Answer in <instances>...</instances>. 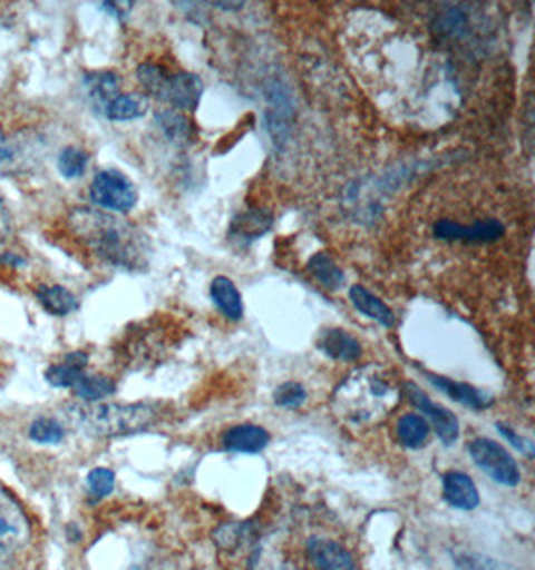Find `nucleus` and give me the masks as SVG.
<instances>
[{
    "mask_svg": "<svg viewBox=\"0 0 535 570\" xmlns=\"http://www.w3.org/2000/svg\"><path fill=\"white\" fill-rule=\"evenodd\" d=\"M69 225L80 243L100 261L127 271H139L149 265V240L127 220L105 210L77 208L70 213Z\"/></svg>",
    "mask_w": 535,
    "mask_h": 570,
    "instance_id": "1",
    "label": "nucleus"
},
{
    "mask_svg": "<svg viewBox=\"0 0 535 570\" xmlns=\"http://www.w3.org/2000/svg\"><path fill=\"white\" fill-rule=\"evenodd\" d=\"M397 399L396 383L379 366H366L341 383L333 396V406L348 423L366 424L389 413Z\"/></svg>",
    "mask_w": 535,
    "mask_h": 570,
    "instance_id": "2",
    "label": "nucleus"
},
{
    "mask_svg": "<svg viewBox=\"0 0 535 570\" xmlns=\"http://www.w3.org/2000/svg\"><path fill=\"white\" fill-rule=\"evenodd\" d=\"M155 404H89L75 406L72 416L87 433L95 436H123L140 433L159 421Z\"/></svg>",
    "mask_w": 535,
    "mask_h": 570,
    "instance_id": "3",
    "label": "nucleus"
},
{
    "mask_svg": "<svg viewBox=\"0 0 535 570\" xmlns=\"http://www.w3.org/2000/svg\"><path fill=\"white\" fill-rule=\"evenodd\" d=\"M89 197L97 207L110 213H129L137 205V187L120 170H100L90 183Z\"/></svg>",
    "mask_w": 535,
    "mask_h": 570,
    "instance_id": "4",
    "label": "nucleus"
},
{
    "mask_svg": "<svg viewBox=\"0 0 535 570\" xmlns=\"http://www.w3.org/2000/svg\"><path fill=\"white\" fill-rule=\"evenodd\" d=\"M467 451L489 479H494L499 484H506V487L519 484L522 474H519L516 459L507 453L502 444L492 439H476L474 443L469 444Z\"/></svg>",
    "mask_w": 535,
    "mask_h": 570,
    "instance_id": "5",
    "label": "nucleus"
},
{
    "mask_svg": "<svg viewBox=\"0 0 535 570\" xmlns=\"http://www.w3.org/2000/svg\"><path fill=\"white\" fill-rule=\"evenodd\" d=\"M406 393L407 399L411 401L417 411H421L431 421L441 443L446 446L456 443L459 439V421H457L456 414L447 411L446 406L434 403L416 383H407Z\"/></svg>",
    "mask_w": 535,
    "mask_h": 570,
    "instance_id": "6",
    "label": "nucleus"
},
{
    "mask_svg": "<svg viewBox=\"0 0 535 570\" xmlns=\"http://www.w3.org/2000/svg\"><path fill=\"white\" fill-rule=\"evenodd\" d=\"M30 541V522L19 502L0 487V547L20 549Z\"/></svg>",
    "mask_w": 535,
    "mask_h": 570,
    "instance_id": "7",
    "label": "nucleus"
},
{
    "mask_svg": "<svg viewBox=\"0 0 535 570\" xmlns=\"http://www.w3.org/2000/svg\"><path fill=\"white\" fill-rule=\"evenodd\" d=\"M506 233L504 225L497 218H489V220H479L474 227H466L459 225L454 220H439L434 227V235L441 240H464V243H494L499 240Z\"/></svg>",
    "mask_w": 535,
    "mask_h": 570,
    "instance_id": "8",
    "label": "nucleus"
},
{
    "mask_svg": "<svg viewBox=\"0 0 535 570\" xmlns=\"http://www.w3.org/2000/svg\"><path fill=\"white\" fill-rule=\"evenodd\" d=\"M424 374H426L427 381L434 384V386H437L439 391H444V393L449 394L454 401L464 404V406H469V409H474V411H484L489 404H494V396H492V394L486 393V391H479V389L471 386V384L456 383V381H451V379L439 376V374L427 373V371H424Z\"/></svg>",
    "mask_w": 535,
    "mask_h": 570,
    "instance_id": "9",
    "label": "nucleus"
},
{
    "mask_svg": "<svg viewBox=\"0 0 535 570\" xmlns=\"http://www.w3.org/2000/svg\"><path fill=\"white\" fill-rule=\"evenodd\" d=\"M308 549L309 559L318 570H357L351 554L338 542L311 539Z\"/></svg>",
    "mask_w": 535,
    "mask_h": 570,
    "instance_id": "10",
    "label": "nucleus"
},
{
    "mask_svg": "<svg viewBox=\"0 0 535 570\" xmlns=\"http://www.w3.org/2000/svg\"><path fill=\"white\" fill-rule=\"evenodd\" d=\"M203 97V80L193 72L171 75L167 102L181 110H195Z\"/></svg>",
    "mask_w": 535,
    "mask_h": 570,
    "instance_id": "11",
    "label": "nucleus"
},
{
    "mask_svg": "<svg viewBox=\"0 0 535 570\" xmlns=\"http://www.w3.org/2000/svg\"><path fill=\"white\" fill-rule=\"evenodd\" d=\"M444 497L459 511H474L479 504L476 482L471 481L466 472H447L444 476Z\"/></svg>",
    "mask_w": 535,
    "mask_h": 570,
    "instance_id": "12",
    "label": "nucleus"
},
{
    "mask_svg": "<svg viewBox=\"0 0 535 570\" xmlns=\"http://www.w3.org/2000/svg\"><path fill=\"white\" fill-rule=\"evenodd\" d=\"M318 346L333 361L353 363L361 356V344L356 336L349 335L343 328H328L319 336Z\"/></svg>",
    "mask_w": 535,
    "mask_h": 570,
    "instance_id": "13",
    "label": "nucleus"
},
{
    "mask_svg": "<svg viewBox=\"0 0 535 570\" xmlns=\"http://www.w3.org/2000/svg\"><path fill=\"white\" fill-rule=\"evenodd\" d=\"M268 431L255 424H239L223 436V444L233 453H261L269 444Z\"/></svg>",
    "mask_w": 535,
    "mask_h": 570,
    "instance_id": "14",
    "label": "nucleus"
},
{
    "mask_svg": "<svg viewBox=\"0 0 535 570\" xmlns=\"http://www.w3.org/2000/svg\"><path fill=\"white\" fill-rule=\"evenodd\" d=\"M89 363V354L70 353L65 356V361L57 364H50L45 373L47 383L57 386V389H75V384L79 383L85 376V368Z\"/></svg>",
    "mask_w": 535,
    "mask_h": 570,
    "instance_id": "15",
    "label": "nucleus"
},
{
    "mask_svg": "<svg viewBox=\"0 0 535 570\" xmlns=\"http://www.w3.org/2000/svg\"><path fill=\"white\" fill-rule=\"evenodd\" d=\"M349 301H351V305L356 306L359 313H363V315L369 316V318H373V321L381 323V325L387 326V328H391V326L396 325L393 311H391L381 298L371 295L366 286H351V288H349Z\"/></svg>",
    "mask_w": 535,
    "mask_h": 570,
    "instance_id": "16",
    "label": "nucleus"
},
{
    "mask_svg": "<svg viewBox=\"0 0 535 570\" xmlns=\"http://www.w3.org/2000/svg\"><path fill=\"white\" fill-rule=\"evenodd\" d=\"M211 296L218 311L231 321L243 318V298L235 283L227 276H215L211 283Z\"/></svg>",
    "mask_w": 535,
    "mask_h": 570,
    "instance_id": "17",
    "label": "nucleus"
},
{
    "mask_svg": "<svg viewBox=\"0 0 535 570\" xmlns=\"http://www.w3.org/2000/svg\"><path fill=\"white\" fill-rule=\"evenodd\" d=\"M37 298L42 308L55 316H67L79 308L77 296L72 295L69 288L60 285L39 286Z\"/></svg>",
    "mask_w": 535,
    "mask_h": 570,
    "instance_id": "18",
    "label": "nucleus"
},
{
    "mask_svg": "<svg viewBox=\"0 0 535 570\" xmlns=\"http://www.w3.org/2000/svg\"><path fill=\"white\" fill-rule=\"evenodd\" d=\"M85 82L93 105L99 107L103 112L119 97L120 79L115 72H93Z\"/></svg>",
    "mask_w": 535,
    "mask_h": 570,
    "instance_id": "19",
    "label": "nucleus"
},
{
    "mask_svg": "<svg viewBox=\"0 0 535 570\" xmlns=\"http://www.w3.org/2000/svg\"><path fill=\"white\" fill-rule=\"evenodd\" d=\"M147 112H149V99L140 92H127V95H119L110 102L105 109V117L113 122H123V120L145 117Z\"/></svg>",
    "mask_w": 535,
    "mask_h": 570,
    "instance_id": "20",
    "label": "nucleus"
},
{
    "mask_svg": "<svg viewBox=\"0 0 535 570\" xmlns=\"http://www.w3.org/2000/svg\"><path fill=\"white\" fill-rule=\"evenodd\" d=\"M271 225H273V218L269 217L268 213H263V210H249L245 215L235 218L228 235L233 236V238H243L245 243H249L253 238L265 235Z\"/></svg>",
    "mask_w": 535,
    "mask_h": 570,
    "instance_id": "21",
    "label": "nucleus"
},
{
    "mask_svg": "<svg viewBox=\"0 0 535 570\" xmlns=\"http://www.w3.org/2000/svg\"><path fill=\"white\" fill-rule=\"evenodd\" d=\"M429 434V423L421 414H403L397 423V439L407 449H421Z\"/></svg>",
    "mask_w": 535,
    "mask_h": 570,
    "instance_id": "22",
    "label": "nucleus"
},
{
    "mask_svg": "<svg viewBox=\"0 0 535 570\" xmlns=\"http://www.w3.org/2000/svg\"><path fill=\"white\" fill-rule=\"evenodd\" d=\"M309 273L318 278L321 286H325L328 291H338L339 286H343L346 275L339 268L338 263L328 255V253H318L311 256L309 261Z\"/></svg>",
    "mask_w": 535,
    "mask_h": 570,
    "instance_id": "23",
    "label": "nucleus"
},
{
    "mask_svg": "<svg viewBox=\"0 0 535 570\" xmlns=\"http://www.w3.org/2000/svg\"><path fill=\"white\" fill-rule=\"evenodd\" d=\"M137 79L150 97L167 102V90H169L171 75L159 65H150L145 62L137 69Z\"/></svg>",
    "mask_w": 535,
    "mask_h": 570,
    "instance_id": "24",
    "label": "nucleus"
},
{
    "mask_svg": "<svg viewBox=\"0 0 535 570\" xmlns=\"http://www.w3.org/2000/svg\"><path fill=\"white\" fill-rule=\"evenodd\" d=\"M117 391V384L109 376H100V374H93V376H82L79 383L75 384V393L82 401L87 403H97L107 399L110 394Z\"/></svg>",
    "mask_w": 535,
    "mask_h": 570,
    "instance_id": "25",
    "label": "nucleus"
},
{
    "mask_svg": "<svg viewBox=\"0 0 535 570\" xmlns=\"http://www.w3.org/2000/svg\"><path fill=\"white\" fill-rule=\"evenodd\" d=\"M155 122L163 130V135L169 138L171 142L183 145L191 137L188 120L183 115H178L177 110H160L155 117Z\"/></svg>",
    "mask_w": 535,
    "mask_h": 570,
    "instance_id": "26",
    "label": "nucleus"
},
{
    "mask_svg": "<svg viewBox=\"0 0 535 570\" xmlns=\"http://www.w3.org/2000/svg\"><path fill=\"white\" fill-rule=\"evenodd\" d=\"M89 165V155L82 148L67 147L62 148V153L57 160L59 173L65 178H79L85 175Z\"/></svg>",
    "mask_w": 535,
    "mask_h": 570,
    "instance_id": "27",
    "label": "nucleus"
},
{
    "mask_svg": "<svg viewBox=\"0 0 535 570\" xmlns=\"http://www.w3.org/2000/svg\"><path fill=\"white\" fill-rule=\"evenodd\" d=\"M454 562L457 570H519L507 562L496 561L479 552H457Z\"/></svg>",
    "mask_w": 535,
    "mask_h": 570,
    "instance_id": "28",
    "label": "nucleus"
},
{
    "mask_svg": "<svg viewBox=\"0 0 535 570\" xmlns=\"http://www.w3.org/2000/svg\"><path fill=\"white\" fill-rule=\"evenodd\" d=\"M29 436L39 444H59L65 439V429L52 419H37L30 424Z\"/></svg>",
    "mask_w": 535,
    "mask_h": 570,
    "instance_id": "29",
    "label": "nucleus"
},
{
    "mask_svg": "<svg viewBox=\"0 0 535 570\" xmlns=\"http://www.w3.org/2000/svg\"><path fill=\"white\" fill-rule=\"evenodd\" d=\"M308 401V391L299 383H285L275 391V403L283 409H299Z\"/></svg>",
    "mask_w": 535,
    "mask_h": 570,
    "instance_id": "30",
    "label": "nucleus"
},
{
    "mask_svg": "<svg viewBox=\"0 0 535 570\" xmlns=\"http://www.w3.org/2000/svg\"><path fill=\"white\" fill-rule=\"evenodd\" d=\"M87 484L97 499L109 497L115 489V472L109 469H93L87 476Z\"/></svg>",
    "mask_w": 535,
    "mask_h": 570,
    "instance_id": "31",
    "label": "nucleus"
},
{
    "mask_svg": "<svg viewBox=\"0 0 535 570\" xmlns=\"http://www.w3.org/2000/svg\"><path fill=\"white\" fill-rule=\"evenodd\" d=\"M497 431L506 436L509 443L514 444L516 449H519L522 453L527 454V456H534V443L529 441V439H524V436H519V434L514 433L509 426L506 424H497Z\"/></svg>",
    "mask_w": 535,
    "mask_h": 570,
    "instance_id": "32",
    "label": "nucleus"
},
{
    "mask_svg": "<svg viewBox=\"0 0 535 570\" xmlns=\"http://www.w3.org/2000/svg\"><path fill=\"white\" fill-rule=\"evenodd\" d=\"M12 235V220H10V213L7 205H4V198L0 197V245L9 240Z\"/></svg>",
    "mask_w": 535,
    "mask_h": 570,
    "instance_id": "33",
    "label": "nucleus"
},
{
    "mask_svg": "<svg viewBox=\"0 0 535 570\" xmlns=\"http://www.w3.org/2000/svg\"><path fill=\"white\" fill-rule=\"evenodd\" d=\"M0 570H12V561L9 552L4 551V547H0Z\"/></svg>",
    "mask_w": 535,
    "mask_h": 570,
    "instance_id": "34",
    "label": "nucleus"
},
{
    "mask_svg": "<svg viewBox=\"0 0 535 570\" xmlns=\"http://www.w3.org/2000/svg\"><path fill=\"white\" fill-rule=\"evenodd\" d=\"M0 263H10L12 266L25 265V261L17 255H10V253H4V255L0 256Z\"/></svg>",
    "mask_w": 535,
    "mask_h": 570,
    "instance_id": "35",
    "label": "nucleus"
},
{
    "mask_svg": "<svg viewBox=\"0 0 535 570\" xmlns=\"http://www.w3.org/2000/svg\"><path fill=\"white\" fill-rule=\"evenodd\" d=\"M215 7H218V9H241L243 7V2H215Z\"/></svg>",
    "mask_w": 535,
    "mask_h": 570,
    "instance_id": "36",
    "label": "nucleus"
}]
</instances>
